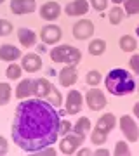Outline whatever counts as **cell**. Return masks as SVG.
I'll list each match as a JSON object with an SVG mask.
<instances>
[{
	"instance_id": "cell-1",
	"label": "cell",
	"mask_w": 139,
	"mask_h": 156,
	"mask_svg": "<svg viewBox=\"0 0 139 156\" xmlns=\"http://www.w3.org/2000/svg\"><path fill=\"white\" fill-rule=\"evenodd\" d=\"M59 122L61 115L49 101L28 97L16 108L11 137L23 151L37 153L42 147L56 144L59 137Z\"/></svg>"
},
{
	"instance_id": "cell-2",
	"label": "cell",
	"mask_w": 139,
	"mask_h": 156,
	"mask_svg": "<svg viewBox=\"0 0 139 156\" xmlns=\"http://www.w3.org/2000/svg\"><path fill=\"white\" fill-rule=\"evenodd\" d=\"M104 87L111 95L123 97V95H130L136 92V78L132 71H127L123 68H115L110 69L104 78Z\"/></svg>"
},
{
	"instance_id": "cell-3",
	"label": "cell",
	"mask_w": 139,
	"mask_h": 156,
	"mask_svg": "<svg viewBox=\"0 0 139 156\" xmlns=\"http://www.w3.org/2000/svg\"><path fill=\"white\" fill-rule=\"evenodd\" d=\"M49 56H50V61L63 62V64H73V66H77L78 62L82 61L80 49H77V47H73L70 44H61L52 47L49 50Z\"/></svg>"
},
{
	"instance_id": "cell-4",
	"label": "cell",
	"mask_w": 139,
	"mask_h": 156,
	"mask_svg": "<svg viewBox=\"0 0 139 156\" xmlns=\"http://www.w3.org/2000/svg\"><path fill=\"white\" fill-rule=\"evenodd\" d=\"M85 137L87 135H82V134H77V132H70V134L63 135L61 140H59V153L61 154H75L78 151V147L85 142Z\"/></svg>"
},
{
	"instance_id": "cell-5",
	"label": "cell",
	"mask_w": 139,
	"mask_h": 156,
	"mask_svg": "<svg viewBox=\"0 0 139 156\" xmlns=\"http://www.w3.org/2000/svg\"><path fill=\"white\" fill-rule=\"evenodd\" d=\"M118 127H120V132L123 134L127 142H137L139 140V127L134 115H122L120 120H118Z\"/></svg>"
},
{
	"instance_id": "cell-6",
	"label": "cell",
	"mask_w": 139,
	"mask_h": 156,
	"mask_svg": "<svg viewBox=\"0 0 139 156\" xmlns=\"http://www.w3.org/2000/svg\"><path fill=\"white\" fill-rule=\"evenodd\" d=\"M64 111H66V115H70V116H73V115H78V113L82 111L83 108V95L80 90L77 89H70L68 90L66 97H64Z\"/></svg>"
},
{
	"instance_id": "cell-7",
	"label": "cell",
	"mask_w": 139,
	"mask_h": 156,
	"mask_svg": "<svg viewBox=\"0 0 139 156\" xmlns=\"http://www.w3.org/2000/svg\"><path fill=\"white\" fill-rule=\"evenodd\" d=\"M85 104L90 111H101L106 108L108 101H106V95L101 89H89L85 92Z\"/></svg>"
},
{
	"instance_id": "cell-8",
	"label": "cell",
	"mask_w": 139,
	"mask_h": 156,
	"mask_svg": "<svg viewBox=\"0 0 139 156\" xmlns=\"http://www.w3.org/2000/svg\"><path fill=\"white\" fill-rule=\"evenodd\" d=\"M40 40L44 42L45 45H57L63 38V30L57 26V24H45L44 28L40 30Z\"/></svg>"
},
{
	"instance_id": "cell-9",
	"label": "cell",
	"mask_w": 139,
	"mask_h": 156,
	"mask_svg": "<svg viewBox=\"0 0 139 156\" xmlns=\"http://www.w3.org/2000/svg\"><path fill=\"white\" fill-rule=\"evenodd\" d=\"M71 33L77 40H89L94 35V23L90 19H78L73 24Z\"/></svg>"
},
{
	"instance_id": "cell-10",
	"label": "cell",
	"mask_w": 139,
	"mask_h": 156,
	"mask_svg": "<svg viewBox=\"0 0 139 156\" xmlns=\"http://www.w3.org/2000/svg\"><path fill=\"white\" fill-rule=\"evenodd\" d=\"M77 80H78V71H77V66H73V64H64V68L57 75L59 85L66 87V89L73 87V85L77 83Z\"/></svg>"
},
{
	"instance_id": "cell-11",
	"label": "cell",
	"mask_w": 139,
	"mask_h": 156,
	"mask_svg": "<svg viewBox=\"0 0 139 156\" xmlns=\"http://www.w3.org/2000/svg\"><path fill=\"white\" fill-rule=\"evenodd\" d=\"M21 66L26 73H37L42 69L44 62L38 52H28L24 56H21Z\"/></svg>"
},
{
	"instance_id": "cell-12",
	"label": "cell",
	"mask_w": 139,
	"mask_h": 156,
	"mask_svg": "<svg viewBox=\"0 0 139 156\" xmlns=\"http://www.w3.org/2000/svg\"><path fill=\"white\" fill-rule=\"evenodd\" d=\"M90 9V4L89 0H71L70 4L64 5V12L66 16L70 17H80V16H85Z\"/></svg>"
},
{
	"instance_id": "cell-13",
	"label": "cell",
	"mask_w": 139,
	"mask_h": 156,
	"mask_svg": "<svg viewBox=\"0 0 139 156\" xmlns=\"http://www.w3.org/2000/svg\"><path fill=\"white\" fill-rule=\"evenodd\" d=\"M38 14L45 21H56L59 17V14H61V5L56 0H49V2H45V4L40 5Z\"/></svg>"
},
{
	"instance_id": "cell-14",
	"label": "cell",
	"mask_w": 139,
	"mask_h": 156,
	"mask_svg": "<svg viewBox=\"0 0 139 156\" xmlns=\"http://www.w3.org/2000/svg\"><path fill=\"white\" fill-rule=\"evenodd\" d=\"M11 12L16 16H24L37 11V2L35 0H11Z\"/></svg>"
},
{
	"instance_id": "cell-15",
	"label": "cell",
	"mask_w": 139,
	"mask_h": 156,
	"mask_svg": "<svg viewBox=\"0 0 139 156\" xmlns=\"http://www.w3.org/2000/svg\"><path fill=\"white\" fill-rule=\"evenodd\" d=\"M54 85L50 83L47 78H35L33 80V97L38 99H47L49 94L52 92Z\"/></svg>"
},
{
	"instance_id": "cell-16",
	"label": "cell",
	"mask_w": 139,
	"mask_h": 156,
	"mask_svg": "<svg viewBox=\"0 0 139 156\" xmlns=\"http://www.w3.org/2000/svg\"><path fill=\"white\" fill-rule=\"evenodd\" d=\"M17 40H19V44L23 45V47H26V49H30V47H35L37 45V38H38V35L35 33L31 28H17Z\"/></svg>"
},
{
	"instance_id": "cell-17",
	"label": "cell",
	"mask_w": 139,
	"mask_h": 156,
	"mask_svg": "<svg viewBox=\"0 0 139 156\" xmlns=\"http://www.w3.org/2000/svg\"><path fill=\"white\" fill-rule=\"evenodd\" d=\"M17 59H21V50H19V47H14L12 44L0 45V61L14 62Z\"/></svg>"
},
{
	"instance_id": "cell-18",
	"label": "cell",
	"mask_w": 139,
	"mask_h": 156,
	"mask_svg": "<svg viewBox=\"0 0 139 156\" xmlns=\"http://www.w3.org/2000/svg\"><path fill=\"white\" fill-rule=\"evenodd\" d=\"M14 95H16L19 101L28 99V97H33V80L31 78H24V80H19L16 90H14Z\"/></svg>"
},
{
	"instance_id": "cell-19",
	"label": "cell",
	"mask_w": 139,
	"mask_h": 156,
	"mask_svg": "<svg viewBox=\"0 0 139 156\" xmlns=\"http://www.w3.org/2000/svg\"><path fill=\"white\" fill-rule=\"evenodd\" d=\"M117 125H118L117 116H115L113 113H104V115L97 120L96 128H99V130H103V132H106V134H110L111 130H115V127H117Z\"/></svg>"
},
{
	"instance_id": "cell-20",
	"label": "cell",
	"mask_w": 139,
	"mask_h": 156,
	"mask_svg": "<svg viewBox=\"0 0 139 156\" xmlns=\"http://www.w3.org/2000/svg\"><path fill=\"white\" fill-rule=\"evenodd\" d=\"M118 47L123 52H134L137 49V38L132 37V35H122L120 40H118Z\"/></svg>"
},
{
	"instance_id": "cell-21",
	"label": "cell",
	"mask_w": 139,
	"mask_h": 156,
	"mask_svg": "<svg viewBox=\"0 0 139 156\" xmlns=\"http://www.w3.org/2000/svg\"><path fill=\"white\" fill-rule=\"evenodd\" d=\"M87 50H89L90 56H94V57L103 56V54L106 52V40H103V38L90 40V44H89V47H87Z\"/></svg>"
},
{
	"instance_id": "cell-22",
	"label": "cell",
	"mask_w": 139,
	"mask_h": 156,
	"mask_svg": "<svg viewBox=\"0 0 139 156\" xmlns=\"http://www.w3.org/2000/svg\"><path fill=\"white\" fill-rule=\"evenodd\" d=\"M123 17H125V11H123V7H120V5L111 7V11L108 12V21H110V24H113V26H118V24L123 21Z\"/></svg>"
},
{
	"instance_id": "cell-23",
	"label": "cell",
	"mask_w": 139,
	"mask_h": 156,
	"mask_svg": "<svg viewBox=\"0 0 139 156\" xmlns=\"http://www.w3.org/2000/svg\"><path fill=\"white\" fill-rule=\"evenodd\" d=\"M92 127V123L87 116H80L77 122L73 123V132H77V134H82V135H87V132L90 130Z\"/></svg>"
},
{
	"instance_id": "cell-24",
	"label": "cell",
	"mask_w": 139,
	"mask_h": 156,
	"mask_svg": "<svg viewBox=\"0 0 139 156\" xmlns=\"http://www.w3.org/2000/svg\"><path fill=\"white\" fill-rule=\"evenodd\" d=\"M12 97V87L9 82H0V106H7Z\"/></svg>"
},
{
	"instance_id": "cell-25",
	"label": "cell",
	"mask_w": 139,
	"mask_h": 156,
	"mask_svg": "<svg viewBox=\"0 0 139 156\" xmlns=\"http://www.w3.org/2000/svg\"><path fill=\"white\" fill-rule=\"evenodd\" d=\"M23 71H24V69H23L21 64L9 62V66H7V69H5V76H7V80H19Z\"/></svg>"
},
{
	"instance_id": "cell-26",
	"label": "cell",
	"mask_w": 139,
	"mask_h": 156,
	"mask_svg": "<svg viewBox=\"0 0 139 156\" xmlns=\"http://www.w3.org/2000/svg\"><path fill=\"white\" fill-rule=\"evenodd\" d=\"M108 135L106 132L99 130V128H94L92 132H90V142L96 146H101V144H106V140H108Z\"/></svg>"
},
{
	"instance_id": "cell-27",
	"label": "cell",
	"mask_w": 139,
	"mask_h": 156,
	"mask_svg": "<svg viewBox=\"0 0 139 156\" xmlns=\"http://www.w3.org/2000/svg\"><path fill=\"white\" fill-rule=\"evenodd\" d=\"M101 80H103V76H101V73L97 69H90L85 75V83L89 85V87H97L101 83Z\"/></svg>"
},
{
	"instance_id": "cell-28",
	"label": "cell",
	"mask_w": 139,
	"mask_h": 156,
	"mask_svg": "<svg viewBox=\"0 0 139 156\" xmlns=\"http://www.w3.org/2000/svg\"><path fill=\"white\" fill-rule=\"evenodd\" d=\"M123 11L127 16L139 14V0H123Z\"/></svg>"
},
{
	"instance_id": "cell-29",
	"label": "cell",
	"mask_w": 139,
	"mask_h": 156,
	"mask_svg": "<svg viewBox=\"0 0 139 156\" xmlns=\"http://www.w3.org/2000/svg\"><path fill=\"white\" fill-rule=\"evenodd\" d=\"M113 154H117V156H127V154H130V147H129V144L125 142V140H117V142H115Z\"/></svg>"
},
{
	"instance_id": "cell-30",
	"label": "cell",
	"mask_w": 139,
	"mask_h": 156,
	"mask_svg": "<svg viewBox=\"0 0 139 156\" xmlns=\"http://www.w3.org/2000/svg\"><path fill=\"white\" fill-rule=\"evenodd\" d=\"M45 101H49V102H50V104H52L54 108H59V106L63 104V102H64V101H63V95H61V92H59V90L56 89V87L52 89V92L49 94V97H47Z\"/></svg>"
},
{
	"instance_id": "cell-31",
	"label": "cell",
	"mask_w": 139,
	"mask_h": 156,
	"mask_svg": "<svg viewBox=\"0 0 139 156\" xmlns=\"http://www.w3.org/2000/svg\"><path fill=\"white\" fill-rule=\"evenodd\" d=\"M71 130H73V123L70 122V120H64V118H61V122H59V137L70 134Z\"/></svg>"
},
{
	"instance_id": "cell-32",
	"label": "cell",
	"mask_w": 139,
	"mask_h": 156,
	"mask_svg": "<svg viewBox=\"0 0 139 156\" xmlns=\"http://www.w3.org/2000/svg\"><path fill=\"white\" fill-rule=\"evenodd\" d=\"M89 4L96 12H104L108 7V0H89Z\"/></svg>"
},
{
	"instance_id": "cell-33",
	"label": "cell",
	"mask_w": 139,
	"mask_h": 156,
	"mask_svg": "<svg viewBox=\"0 0 139 156\" xmlns=\"http://www.w3.org/2000/svg\"><path fill=\"white\" fill-rule=\"evenodd\" d=\"M129 68H130V71L134 75L139 76V54H132L130 56V59H129Z\"/></svg>"
},
{
	"instance_id": "cell-34",
	"label": "cell",
	"mask_w": 139,
	"mask_h": 156,
	"mask_svg": "<svg viewBox=\"0 0 139 156\" xmlns=\"http://www.w3.org/2000/svg\"><path fill=\"white\" fill-rule=\"evenodd\" d=\"M9 151V144H7V139L4 135H0V154H7Z\"/></svg>"
},
{
	"instance_id": "cell-35",
	"label": "cell",
	"mask_w": 139,
	"mask_h": 156,
	"mask_svg": "<svg viewBox=\"0 0 139 156\" xmlns=\"http://www.w3.org/2000/svg\"><path fill=\"white\" fill-rule=\"evenodd\" d=\"M38 154H56L57 151H56V147H52V146H47V147H42L40 151H37Z\"/></svg>"
},
{
	"instance_id": "cell-36",
	"label": "cell",
	"mask_w": 139,
	"mask_h": 156,
	"mask_svg": "<svg viewBox=\"0 0 139 156\" xmlns=\"http://www.w3.org/2000/svg\"><path fill=\"white\" fill-rule=\"evenodd\" d=\"M110 153H111L110 149H106V147H99V146L94 149V154H99V156H108Z\"/></svg>"
},
{
	"instance_id": "cell-37",
	"label": "cell",
	"mask_w": 139,
	"mask_h": 156,
	"mask_svg": "<svg viewBox=\"0 0 139 156\" xmlns=\"http://www.w3.org/2000/svg\"><path fill=\"white\" fill-rule=\"evenodd\" d=\"M35 49H37V52H38V54H45V52H47V47H45L44 42H40V44L35 47Z\"/></svg>"
},
{
	"instance_id": "cell-38",
	"label": "cell",
	"mask_w": 139,
	"mask_h": 156,
	"mask_svg": "<svg viewBox=\"0 0 139 156\" xmlns=\"http://www.w3.org/2000/svg\"><path fill=\"white\" fill-rule=\"evenodd\" d=\"M132 115H134V118H136V120H139V101L132 106Z\"/></svg>"
},
{
	"instance_id": "cell-39",
	"label": "cell",
	"mask_w": 139,
	"mask_h": 156,
	"mask_svg": "<svg viewBox=\"0 0 139 156\" xmlns=\"http://www.w3.org/2000/svg\"><path fill=\"white\" fill-rule=\"evenodd\" d=\"M78 154H92V153H94V151H90L89 147H82V146H80V147H78V151H77Z\"/></svg>"
},
{
	"instance_id": "cell-40",
	"label": "cell",
	"mask_w": 139,
	"mask_h": 156,
	"mask_svg": "<svg viewBox=\"0 0 139 156\" xmlns=\"http://www.w3.org/2000/svg\"><path fill=\"white\" fill-rule=\"evenodd\" d=\"M111 2H113L115 5H120V4H123V0H111Z\"/></svg>"
},
{
	"instance_id": "cell-41",
	"label": "cell",
	"mask_w": 139,
	"mask_h": 156,
	"mask_svg": "<svg viewBox=\"0 0 139 156\" xmlns=\"http://www.w3.org/2000/svg\"><path fill=\"white\" fill-rule=\"evenodd\" d=\"M136 37H137V38H139V24H137V26H136Z\"/></svg>"
},
{
	"instance_id": "cell-42",
	"label": "cell",
	"mask_w": 139,
	"mask_h": 156,
	"mask_svg": "<svg viewBox=\"0 0 139 156\" xmlns=\"http://www.w3.org/2000/svg\"><path fill=\"white\" fill-rule=\"evenodd\" d=\"M0 37H2V19H0Z\"/></svg>"
},
{
	"instance_id": "cell-43",
	"label": "cell",
	"mask_w": 139,
	"mask_h": 156,
	"mask_svg": "<svg viewBox=\"0 0 139 156\" xmlns=\"http://www.w3.org/2000/svg\"><path fill=\"white\" fill-rule=\"evenodd\" d=\"M136 92H139V83H137V87H136Z\"/></svg>"
},
{
	"instance_id": "cell-44",
	"label": "cell",
	"mask_w": 139,
	"mask_h": 156,
	"mask_svg": "<svg viewBox=\"0 0 139 156\" xmlns=\"http://www.w3.org/2000/svg\"><path fill=\"white\" fill-rule=\"evenodd\" d=\"M4 2H5V0H0V4H4Z\"/></svg>"
}]
</instances>
